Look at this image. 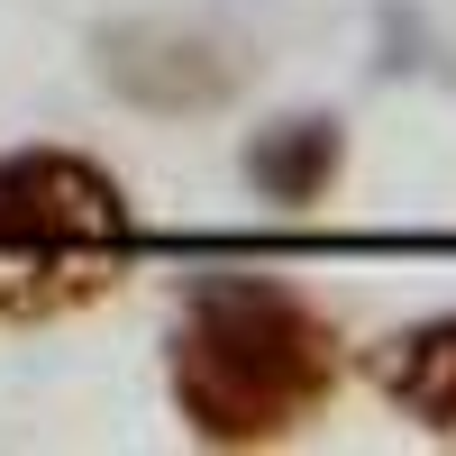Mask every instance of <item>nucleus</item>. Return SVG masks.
Returning <instances> with one entry per match:
<instances>
[{
    "mask_svg": "<svg viewBox=\"0 0 456 456\" xmlns=\"http://www.w3.org/2000/svg\"><path fill=\"white\" fill-rule=\"evenodd\" d=\"M338 384L329 320L274 274H201L174 320V402L210 447L292 438Z\"/></svg>",
    "mask_w": 456,
    "mask_h": 456,
    "instance_id": "obj_1",
    "label": "nucleus"
},
{
    "mask_svg": "<svg viewBox=\"0 0 456 456\" xmlns=\"http://www.w3.org/2000/svg\"><path fill=\"white\" fill-rule=\"evenodd\" d=\"M101 83L128 92L137 110H219L238 101L247 83V55L210 28H174V19H119L101 28Z\"/></svg>",
    "mask_w": 456,
    "mask_h": 456,
    "instance_id": "obj_3",
    "label": "nucleus"
},
{
    "mask_svg": "<svg viewBox=\"0 0 456 456\" xmlns=\"http://www.w3.org/2000/svg\"><path fill=\"white\" fill-rule=\"evenodd\" d=\"M128 238V192L73 146L0 156V247L10 256H92Z\"/></svg>",
    "mask_w": 456,
    "mask_h": 456,
    "instance_id": "obj_2",
    "label": "nucleus"
},
{
    "mask_svg": "<svg viewBox=\"0 0 456 456\" xmlns=\"http://www.w3.org/2000/svg\"><path fill=\"white\" fill-rule=\"evenodd\" d=\"M384 384H393V402L411 411V420H429V429H456V320H429V329L393 338V356H384Z\"/></svg>",
    "mask_w": 456,
    "mask_h": 456,
    "instance_id": "obj_5",
    "label": "nucleus"
},
{
    "mask_svg": "<svg viewBox=\"0 0 456 456\" xmlns=\"http://www.w3.org/2000/svg\"><path fill=\"white\" fill-rule=\"evenodd\" d=\"M247 183L265 201H283V210H311L329 183H338V165H347V128L329 119V110H292V119H274V128H256L247 137Z\"/></svg>",
    "mask_w": 456,
    "mask_h": 456,
    "instance_id": "obj_4",
    "label": "nucleus"
}]
</instances>
